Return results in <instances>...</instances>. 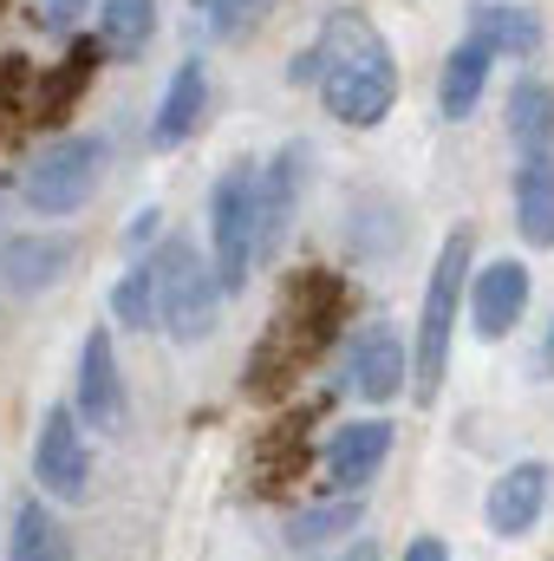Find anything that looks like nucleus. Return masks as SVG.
Here are the masks:
<instances>
[{"label":"nucleus","mask_w":554,"mask_h":561,"mask_svg":"<svg viewBox=\"0 0 554 561\" xmlns=\"http://www.w3.org/2000/svg\"><path fill=\"white\" fill-rule=\"evenodd\" d=\"M320 99L339 125H359V131H372L399 105V59L385 33L353 7L326 13L320 26Z\"/></svg>","instance_id":"f257e3e1"},{"label":"nucleus","mask_w":554,"mask_h":561,"mask_svg":"<svg viewBox=\"0 0 554 561\" xmlns=\"http://www.w3.org/2000/svg\"><path fill=\"white\" fill-rule=\"evenodd\" d=\"M339 280L333 275H300L287 287V300H280L275 327H268V340H262V353H255V399H275L280 379L287 373H300V366H313L320 359V346L333 340V320H339Z\"/></svg>","instance_id":"f03ea898"},{"label":"nucleus","mask_w":554,"mask_h":561,"mask_svg":"<svg viewBox=\"0 0 554 561\" xmlns=\"http://www.w3.org/2000/svg\"><path fill=\"white\" fill-rule=\"evenodd\" d=\"M255 196H262V170L235 163V170L216 176V196H209V242H216V280H222V294L249 287V268H262V262H255V216H262Z\"/></svg>","instance_id":"7ed1b4c3"},{"label":"nucleus","mask_w":554,"mask_h":561,"mask_svg":"<svg viewBox=\"0 0 554 561\" xmlns=\"http://www.w3.org/2000/svg\"><path fill=\"white\" fill-rule=\"evenodd\" d=\"M463 268H470V229L443 236L437 268L424 287V320H417V392L430 399L443 379V353H450V327H457V294H463Z\"/></svg>","instance_id":"20e7f679"},{"label":"nucleus","mask_w":554,"mask_h":561,"mask_svg":"<svg viewBox=\"0 0 554 561\" xmlns=\"http://www.w3.org/2000/svg\"><path fill=\"white\" fill-rule=\"evenodd\" d=\"M150 262H157V300H163V327H170L176 340H203V333L216 327L222 280L196 262V249H189V242H163Z\"/></svg>","instance_id":"39448f33"},{"label":"nucleus","mask_w":554,"mask_h":561,"mask_svg":"<svg viewBox=\"0 0 554 561\" xmlns=\"http://www.w3.org/2000/svg\"><path fill=\"white\" fill-rule=\"evenodd\" d=\"M99 163H105V144L99 138H59L53 150H39V163L26 170V203L39 209V216H72L85 196H92V183H99Z\"/></svg>","instance_id":"423d86ee"},{"label":"nucleus","mask_w":554,"mask_h":561,"mask_svg":"<svg viewBox=\"0 0 554 561\" xmlns=\"http://www.w3.org/2000/svg\"><path fill=\"white\" fill-rule=\"evenodd\" d=\"M33 477H39L46 496L85 503V490H92V450H85V437H79V412H72V405H53V412L39 419V437H33Z\"/></svg>","instance_id":"0eeeda50"},{"label":"nucleus","mask_w":554,"mask_h":561,"mask_svg":"<svg viewBox=\"0 0 554 561\" xmlns=\"http://www.w3.org/2000/svg\"><path fill=\"white\" fill-rule=\"evenodd\" d=\"M79 419H92L99 431L125 424V379H118V353L105 327H92L79 346Z\"/></svg>","instance_id":"6e6552de"},{"label":"nucleus","mask_w":554,"mask_h":561,"mask_svg":"<svg viewBox=\"0 0 554 561\" xmlns=\"http://www.w3.org/2000/svg\"><path fill=\"white\" fill-rule=\"evenodd\" d=\"M346 386H353L359 399H372V405H385V399H399V392H405V346H399V333H392V327H366V333L353 340Z\"/></svg>","instance_id":"1a4fd4ad"},{"label":"nucleus","mask_w":554,"mask_h":561,"mask_svg":"<svg viewBox=\"0 0 554 561\" xmlns=\"http://www.w3.org/2000/svg\"><path fill=\"white\" fill-rule=\"evenodd\" d=\"M549 477L554 470L535 463V457H529V463H509V470L496 477L489 503H483V510H489V529H496V536H529L535 516H542V503H549Z\"/></svg>","instance_id":"9d476101"},{"label":"nucleus","mask_w":554,"mask_h":561,"mask_svg":"<svg viewBox=\"0 0 554 561\" xmlns=\"http://www.w3.org/2000/svg\"><path fill=\"white\" fill-rule=\"evenodd\" d=\"M522 307H529V268L522 262H489L470 287V320L483 340H503L522 320Z\"/></svg>","instance_id":"9b49d317"},{"label":"nucleus","mask_w":554,"mask_h":561,"mask_svg":"<svg viewBox=\"0 0 554 561\" xmlns=\"http://www.w3.org/2000/svg\"><path fill=\"white\" fill-rule=\"evenodd\" d=\"M385 457H392V419H359L326 444V477L339 490H359L366 477H379Z\"/></svg>","instance_id":"f8f14e48"},{"label":"nucleus","mask_w":554,"mask_h":561,"mask_svg":"<svg viewBox=\"0 0 554 561\" xmlns=\"http://www.w3.org/2000/svg\"><path fill=\"white\" fill-rule=\"evenodd\" d=\"M203 105H209V72H203V59H183L176 79H170V92H163V105H157V118H150V144L176 150L203 125Z\"/></svg>","instance_id":"ddd939ff"},{"label":"nucleus","mask_w":554,"mask_h":561,"mask_svg":"<svg viewBox=\"0 0 554 561\" xmlns=\"http://www.w3.org/2000/svg\"><path fill=\"white\" fill-rule=\"evenodd\" d=\"M293 183H300V144H287L275 163L262 170V196H255V262H268L287 236V209H293Z\"/></svg>","instance_id":"4468645a"},{"label":"nucleus","mask_w":554,"mask_h":561,"mask_svg":"<svg viewBox=\"0 0 554 561\" xmlns=\"http://www.w3.org/2000/svg\"><path fill=\"white\" fill-rule=\"evenodd\" d=\"M470 20H476L470 39H483L489 53H509V59H535L542 53V20L529 7H516V0H483Z\"/></svg>","instance_id":"2eb2a0df"},{"label":"nucleus","mask_w":554,"mask_h":561,"mask_svg":"<svg viewBox=\"0 0 554 561\" xmlns=\"http://www.w3.org/2000/svg\"><path fill=\"white\" fill-rule=\"evenodd\" d=\"M489 46L483 39H463L450 59H443V79H437V112L457 125V118H470L476 112V99H483V85H489Z\"/></svg>","instance_id":"dca6fc26"},{"label":"nucleus","mask_w":554,"mask_h":561,"mask_svg":"<svg viewBox=\"0 0 554 561\" xmlns=\"http://www.w3.org/2000/svg\"><path fill=\"white\" fill-rule=\"evenodd\" d=\"M66 262H72V242H66V236H20V242H7V249H0L7 287H20V294L53 287V280L66 275Z\"/></svg>","instance_id":"f3484780"},{"label":"nucleus","mask_w":554,"mask_h":561,"mask_svg":"<svg viewBox=\"0 0 554 561\" xmlns=\"http://www.w3.org/2000/svg\"><path fill=\"white\" fill-rule=\"evenodd\" d=\"M516 229L529 249H554V157H529L516 170Z\"/></svg>","instance_id":"a211bd4d"},{"label":"nucleus","mask_w":554,"mask_h":561,"mask_svg":"<svg viewBox=\"0 0 554 561\" xmlns=\"http://www.w3.org/2000/svg\"><path fill=\"white\" fill-rule=\"evenodd\" d=\"M509 144L522 150V163L554 150V92L542 79H522L509 92Z\"/></svg>","instance_id":"6ab92c4d"},{"label":"nucleus","mask_w":554,"mask_h":561,"mask_svg":"<svg viewBox=\"0 0 554 561\" xmlns=\"http://www.w3.org/2000/svg\"><path fill=\"white\" fill-rule=\"evenodd\" d=\"M157 33V0H105L99 7V46L112 59H138Z\"/></svg>","instance_id":"aec40b11"},{"label":"nucleus","mask_w":554,"mask_h":561,"mask_svg":"<svg viewBox=\"0 0 554 561\" xmlns=\"http://www.w3.org/2000/svg\"><path fill=\"white\" fill-rule=\"evenodd\" d=\"M99 53H105L99 39H72V53H66V66H59V72H53V79L39 85V118H46V125H53V118H66V112L79 105V92H85V79L99 72Z\"/></svg>","instance_id":"412c9836"},{"label":"nucleus","mask_w":554,"mask_h":561,"mask_svg":"<svg viewBox=\"0 0 554 561\" xmlns=\"http://www.w3.org/2000/svg\"><path fill=\"white\" fill-rule=\"evenodd\" d=\"M7 561H72V536H66V523H59L53 510L26 503V510L13 516V556Z\"/></svg>","instance_id":"4be33fe9"},{"label":"nucleus","mask_w":554,"mask_h":561,"mask_svg":"<svg viewBox=\"0 0 554 561\" xmlns=\"http://www.w3.org/2000/svg\"><path fill=\"white\" fill-rule=\"evenodd\" d=\"M112 313H118L125 327H138V333L163 320V300H157V262H138L131 275L112 287Z\"/></svg>","instance_id":"5701e85b"},{"label":"nucleus","mask_w":554,"mask_h":561,"mask_svg":"<svg viewBox=\"0 0 554 561\" xmlns=\"http://www.w3.org/2000/svg\"><path fill=\"white\" fill-rule=\"evenodd\" d=\"M353 523H359V503L300 510V516H293V529H287V542H293V549H313V542H326V536H339V529H353Z\"/></svg>","instance_id":"b1692460"},{"label":"nucleus","mask_w":554,"mask_h":561,"mask_svg":"<svg viewBox=\"0 0 554 561\" xmlns=\"http://www.w3.org/2000/svg\"><path fill=\"white\" fill-rule=\"evenodd\" d=\"M268 7H275V0H209V33H216V39H242L249 26L268 20Z\"/></svg>","instance_id":"393cba45"},{"label":"nucleus","mask_w":554,"mask_h":561,"mask_svg":"<svg viewBox=\"0 0 554 561\" xmlns=\"http://www.w3.org/2000/svg\"><path fill=\"white\" fill-rule=\"evenodd\" d=\"M405 561H450V556H443V542H437V536H424V542L405 549Z\"/></svg>","instance_id":"a878e982"},{"label":"nucleus","mask_w":554,"mask_h":561,"mask_svg":"<svg viewBox=\"0 0 554 561\" xmlns=\"http://www.w3.org/2000/svg\"><path fill=\"white\" fill-rule=\"evenodd\" d=\"M339 561H372V542H359V549H346Z\"/></svg>","instance_id":"bb28decb"},{"label":"nucleus","mask_w":554,"mask_h":561,"mask_svg":"<svg viewBox=\"0 0 554 561\" xmlns=\"http://www.w3.org/2000/svg\"><path fill=\"white\" fill-rule=\"evenodd\" d=\"M72 7H85V0H53V13H72Z\"/></svg>","instance_id":"cd10ccee"},{"label":"nucleus","mask_w":554,"mask_h":561,"mask_svg":"<svg viewBox=\"0 0 554 561\" xmlns=\"http://www.w3.org/2000/svg\"><path fill=\"white\" fill-rule=\"evenodd\" d=\"M13 79H20V72H13V66H0V92H7V85H13Z\"/></svg>","instance_id":"c85d7f7f"},{"label":"nucleus","mask_w":554,"mask_h":561,"mask_svg":"<svg viewBox=\"0 0 554 561\" xmlns=\"http://www.w3.org/2000/svg\"><path fill=\"white\" fill-rule=\"evenodd\" d=\"M549 373H554V333H549Z\"/></svg>","instance_id":"c756f323"},{"label":"nucleus","mask_w":554,"mask_h":561,"mask_svg":"<svg viewBox=\"0 0 554 561\" xmlns=\"http://www.w3.org/2000/svg\"><path fill=\"white\" fill-rule=\"evenodd\" d=\"M196 7H209V0H196Z\"/></svg>","instance_id":"7c9ffc66"}]
</instances>
